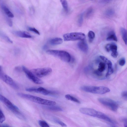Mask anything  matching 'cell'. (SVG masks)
Returning a JSON list of instances; mask_svg holds the SVG:
<instances>
[{"label":"cell","instance_id":"1","mask_svg":"<svg viewBox=\"0 0 127 127\" xmlns=\"http://www.w3.org/2000/svg\"><path fill=\"white\" fill-rule=\"evenodd\" d=\"M79 111L84 114L99 118L114 124H116L113 120L106 115L94 109L83 107L81 108Z\"/></svg>","mask_w":127,"mask_h":127},{"label":"cell","instance_id":"2","mask_svg":"<svg viewBox=\"0 0 127 127\" xmlns=\"http://www.w3.org/2000/svg\"><path fill=\"white\" fill-rule=\"evenodd\" d=\"M19 97L32 102L46 105H55L56 102L52 100L46 99L36 96L22 93H18Z\"/></svg>","mask_w":127,"mask_h":127},{"label":"cell","instance_id":"3","mask_svg":"<svg viewBox=\"0 0 127 127\" xmlns=\"http://www.w3.org/2000/svg\"><path fill=\"white\" fill-rule=\"evenodd\" d=\"M0 100L3 102L13 113L20 118L24 119L25 118L19 108L9 100L0 94Z\"/></svg>","mask_w":127,"mask_h":127},{"label":"cell","instance_id":"4","mask_svg":"<svg viewBox=\"0 0 127 127\" xmlns=\"http://www.w3.org/2000/svg\"><path fill=\"white\" fill-rule=\"evenodd\" d=\"M81 89L86 92L99 94H104L110 91L109 88L103 86H84L81 87Z\"/></svg>","mask_w":127,"mask_h":127},{"label":"cell","instance_id":"5","mask_svg":"<svg viewBox=\"0 0 127 127\" xmlns=\"http://www.w3.org/2000/svg\"><path fill=\"white\" fill-rule=\"evenodd\" d=\"M48 54L57 57L62 60L67 62L71 61V56L70 54L66 51L55 50H49L46 51Z\"/></svg>","mask_w":127,"mask_h":127},{"label":"cell","instance_id":"6","mask_svg":"<svg viewBox=\"0 0 127 127\" xmlns=\"http://www.w3.org/2000/svg\"><path fill=\"white\" fill-rule=\"evenodd\" d=\"M100 102L107 107L113 111H117L119 106L117 102L107 98H100L98 99Z\"/></svg>","mask_w":127,"mask_h":127},{"label":"cell","instance_id":"7","mask_svg":"<svg viewBox=\"0 0 127 127\" xmlns=\"http://www.w3.org/2000/svg\"><path fill=\"white\" fill-rule=\"evenodd\" d=\"M65 41L83 40L85 38V34L82 32H73L64 34L63 36Z\"/></svg>","mask_w":127,"mask_h":127},{"label":"cell","instance_id":"8","mask_svg":"<svg viewBox=\"0 0 127 127\" xmlns=\"http://www.w3.org/2000/svg\"><path fill=\"white\" fill-rule=\"evenodd\" d=\"M31 71L36 76L41 78L50 74L52 72V70L49 67H44L33 69Z\"/></svg>","mask_w":127,"mask_h":127},{"label":"cell","instance_id":"9","mask_svg":"<svg viewBox=\"0 0 127 127\" xmlns=\"http://www.w3.org/2000/svg\"><path fill=\"white\" fill-rule=\"evenodd\" d=\"M22 69L27 77L33 82L38 84L43 83L42 80L35 75L31 71L29 70L26 67L24 66H22Z\"/></svg>","mask_w":127,"mask_h":127},{"label":"cell","instance_id":"10","mask_svg":"<svg viewBox=\"0 0 127 127\" xmlns=\"http://www.w3.org/2000/svg\"><path fill=\"white\" fill-rule=\"evenodd\" d=\"M31 91L32 92L40 93L45 95H55L58 93L56 91L48 90L42 87L37 88H32Z\"/></svg>","mask_w":127,"mask_h":127},{"label":"cell","instance_id":"11","mask_svg":"<svg viewBox=\"0 0 127 127\" xmlns=\"http://www.w3.org/2000/svg\"><path fill=\"white\" fill-rule=\"evenodd\" d=\"M3 81L15 89H18L19 87L16 83L10 76L4 74L1 78Z\"/></svg>","mask_w":127,"mask_h":127},{"label":"cell","instance_id":"12","mask_svg":"<svg viewBox=\"0 0 127 127\" xmlns=\"http://www.w3.org/2000/svg\"><path fill=\"white\" fill-rule=\"evenodd\" d=\"M105 49L107 52H111V55L113 57L116 58L117 57L118 53L116 45L113 43L108 44L106 45Z\"/></svg>","mask_w":127,"mask_h":127},{"label":"cell","instance_id":"13","mask_svg":"<svg viewBox=\"0 0 127 127\" xmlns=\"http://www.w3.org/2000/svg\"><path fill=\"white\" fill-rule=\"evenodd\" d=\"M102 60V61H100L98 59L95 60L98 64L97 69L94 70L97 71L103 76V72L105 70L107 67H108V65L105 61Z\"/></svg>","mask_w":127,"mask_h":127},{"label":"cell","instance_id":"14","mask_svg":"<svg viewBox=\"0 0 127 127\" xmlns=\"http://www.w3.org/2000/svg\"><path fill=\"white\" fill-rule=\"evenodd\" d=\"M99 57L101 60L105 61L106 62L107 64V70L105 75V77H107L113 73V67L112 64L110 60H109L104 56H99Z\"/></svg>","mask_w":127,"mask_h":127},{"label":"cell","instance_id":"15","mask_svg":"<svg viewBox=\"0 0 127 127\" xmlns=\"http://www.w3.org/2000/svg\"><path fill=\"white\" fill-rule=\"evenodd\" d=\"M13 33L16 36L21 37L30 38L32 37L30 33L25 31H15L13 32Z\"/></svg>","mask_w":127,"mask_h":127},{"label":"cell","instance_id":"16","mask_svg":"<svg viewBox=\"0 0 127 127\" xmlns=\"http://www.w3.org/2000/svg\"><path fill=\"white\" fill-rule=\"evenodd\" d=\"M79 42L78 43L77 45L78 48L83 52H87L88 50V46L86 42L83 40Z\"/></svg>","mask_w":127,"mask_h":127},{"label":"cell","instance_id":"17","mask_svg":"<svg viewBox=\"0 0 127 127\" xmlns=\"http://www.w3.org/2000/svg\"><path fill=\"white\" fill-rule=\"evenodd\" d=\"M63 42L62 39L60 37H56L50 39L49 41V44L53 45H59Z\"/></svg>","mask_w":127,"mask_h":127},{"label":"cell","instance_id":"18","mask_svg":"<svg viewBox=\"0 0 127 127\" xmlns=\"http://www.w3.org/2000/svg\"><path fill=\"white\" fill-rule=\"evenodd\" d=\"M45 109L48 110L55 111H62L63 109L61 107L54 105H46L44 106Z\"/></svg>","mask_w":127,"mask_h":127},{"label":"cell","instance_id":"19","mask_svg":"<svg viewBox=\"0 0 127 127\" xmlns=\"http://www.w3.org/2000/svg\"><path fill=\"white\" fill-rule=\"evenodd\" d=\"M107 40L109 41L113 40L116 41H117V38L114 31H110L108 33Z\"/></svg>","mask_w":127,"mask_h":127},{"label":"cell","instance_id":"20","mask_svg":"<svg viewBox=\"0 0 127 127\" xmlns=\"http://www.w3.org/2000/svg\"><path fill=\"white\" fill-rule=\"evenodd\" d=\"M1 7L5 14L9 18H13L14 15L9 9L5 5L2 4Z\"/></svg>","mask_w":127,"mask_h":127},{"label":"cell","instance_id":"21","mask_svg":"<svg viewBox=\"0 0 127 127\" xmlns=\"http://www.w3.org/2000/svg\"><path fill=\"white\" fill-rule=\"evenodd\" d=\"M0 37L4 40L7 42L10 43H12V41L3 32L0 31Z\"/></svg>","mask_w":127,"mask_h":127},{"label":"cell","instance_id":"22","mask_svg":"<svg viewBox=\"0 0 127 127\" xmlns=\"http://www.w3.org/2000/svg\"><path fill=\"white\" fill-rule=\"evenodd\" d=\"M65 98L67 100H70L78 103H80V101L77 99L69 94L65 95Z\"/></svg>","mask_w":127,"mask_h":127},{"label":"cell","instance_id":"23","mask_svg":"<svg viewBox=\"0 0 127 127\" xmlns=\"http://www.w3.org/2000/svg\"><path fill=\"white\" fill-rule=\"evenodd\" d=\"M121 32L123 39L126 45L127 43V32L126 30L124 28H121Z\"/></svg>","mask_w":127,"mask_h":127},{"label":"cell","instance_id":"24","mask_svg":"<svg viewBox=\"0 0 127 127\" xmlns=\"http://www.w3.org/2000/svg\"><path fill=\"white\" fill-rule=\"evenodd\" d=\"M115 11L112 9L109 8L106 10L105 12V14L106 16L111 17L113 16L114 15Z\"/></svg>","mask_w":127,"mask_h":127},{"label":"cell","instance_id":"25","mask_svg":"<svg viewBox=\"0 0 127 127\" xmlns=\"http://www.w3.org/2000/svg\"><path fill=\"white\" fill-rule=\"evenodd\" d=\"M60 1L65 11L67 12L68 11V7L67 1L66 0H60Z\"/></svg>","mask_w":127,"mask_h":127},{"label":"cell","instance_id":"26","mask_svg":"<svg viewBox=\"0 0 127 127\" xmlns=\"http://www.w3.org/2000/svg\"><path fill=\"white\" fill-rule=\"evenodd\" d=\"M93 12V9L92 8L90 7L89 8L86 10L85 16L87 18H88L91 16Z\"/></svg>","mask_w":127,"mask_h":127},{"label":"cell","instance_id":"27","mask_svg":"<svg viewBox=\"0 0 127 127\" xmlns=\"http://www.w3.org/2000/svg\"><path fill=\"white\" fill-rule=\"evenodd\" d=\"M88 35L90 42H92L95 37L94 33L92 31H89L88 32Z\"/></svg>","mask_w":127,"mask_h":127},{"label":"cell","instance_id":"28","mask_svg":"<svg viewBox=\"0 0 127 127\" xmlns=\"http://www.w3.org/2000/svg\"><path fill=\"white\" fill-rule=\"evenodd\" d=\"M54 122L58 124L62 127H66V125L63 122L56 118H54L52 119Z\"/></svg>","mask_w":127,"mask_h":127},{"label":"cell","instance_id":"29","mask_svg":"<svg viewBox=\"0 0 127 127\" xmlns=\"http://www.w3.org/2000/svg\"><path fill=\"white\" fill-rule=\"evenodd\" d=\"M38 123L40 126L42 127H49V125L45 121L42 120H39Z\"/></svg>","mask_w":127,"mask_h":127},{"label":"cell","instance_id":"30","mask_svg":"<svg viewBox=\"0 0 127 127\" xmlns=\"http://www.w3.org/2000/svg\"><path fill=\"white\" fill-rule=\"evenodd\" d=\"M83 14H81L79 16L78 19V24L79 26H81L83 23Z\"/></svg>","mask_w":127,"mask_h":127},{"label":"cell","instance_id":"31","mask_svg":"<svg viewBox=\"0 0 127 127\" xmlns=\"http://www.w3.org/2000/svg\"><path fill=\"white\" fill-rule=\"evenodd\" d=\"M5 120L4 114L1 110L0 109V123H2Z\"/></svg>","mask_w":127,"mask_h":127},{"label":"cell","instance_id":"32","mask_svg":"<svg viewBox=\"0 0 127 127\" xmlns=\"http://www.w3.org/2000/svg\"><path fill=\"white\" fill-rule=\"evenodd\" d=\"M28 29L29 31L33 32L38 35L40 34L39 32L34 28L29 27L28 28Z\"/></svg>","mask_w":127,"mask_h":127},{"label":"cell","instance_id":"33","mask_svg":"<svg viewBox=\"0 0 127 127\" xmlns=\"http://www.w3.org/2000/svg\"><path fill=\"white\" fill-rule=\"evenodd\" d=\"M125 62L126 61L125 59L124 58H122L120 60L119 63L120 65L123 66L125 65Z\"/></svg>","mask_w":127,"mask_h":127},{"label":"cell","instance_id":"34","mask_svg":"<svg viewBox=\"0 0 127 127\" xmlns=\"http://www.w3.org/2000/svg\"><path fill=\"white\" fill-rule=\"evenodd\" d=\"M8 17L6 18V20L7 22L8 25L10 27H12V26L13 23L11 19Z\"/></svg>","mask_w":127,"mask_h":127},{"label":"cell","instance_id":"35","mask_svg":"<svg viewBox=\"0 0 127 127\" xmlns=\"http://www.w3.org/2000/svg\"><path fill=\"white\" fill-rule=\"evenodd\" d=\"M121 95L123 97L127 99V91H124L122 93Z\"/></svg>","mask_w":127,"mask_h":127},{"label":"cell","instance_id":"36","mask_svg":"<svg viewBox=\"0 0 127 127\" xmlns=\"http://www.w3.org/2000/svg\"><path fill=\"white\" fill-rule=\"evenodd\" d=\"M112 0H100V1L103 3H106L109 2Z\"/></svg>","mask_w":127,"mask_h":127},{"label":"cell","instance_id":"37","mask_svg":"<svg viewBox=\"0 0 127 127\" xmlns=\"http://www.w3.org/2000/svg\"><path fill=\"white\" fill-rule=\"evenodd\" d=\"M123 121L124 122V125L125 127H126L127 126V118H124L123 119Z\"/></svg>","mask_w":127,"mask_h":127},{"label":"cell","instance_id":"38","mask_svg":"<svg viewBox=\"0 0 127 127\" xmlns=\"http://www.w3.org/2000/svg\"><path fill=\"white\" fill-rule=\"evenodd\" d=\"M4 74L2 73V67L0 66V78L1 79L2 76Z\"/></svg>","mask_w":127,"mask_h":127}]
</instances>
